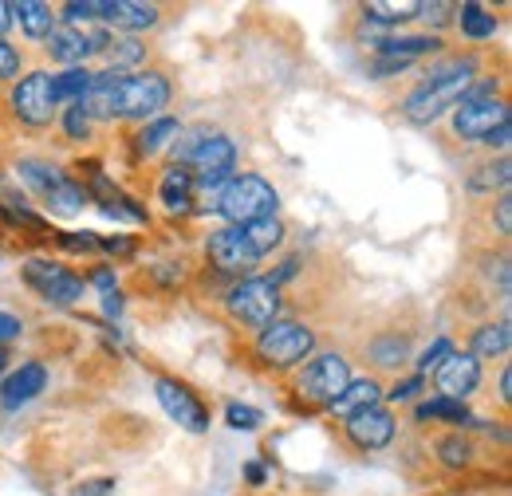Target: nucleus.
<instances>
[{"instance_id":"26","label":"nucleus","mask_w":512,"mask_h":496,"mask_svg":"<svg viewBox=\"0 0 512 496\" xmlns=\"http://www.w3.org/2000/svg\"><path fill=\"white\" fill-rule=\"evenodd\" d=\"M461 32L473 36V40H485V36L497 32V20L481 4H461Z\"/></svg>"},{"instance_id":"18","label":"nucleus","mask_w":512,"mask_h":496,"mask_svg":"<svg viewBox=\"0 0 512 496\" xmlns=\"http://www.w3.org/2000/svg\"><path fill=\"white\" fill-rule=\"evenodd\" d=\"M379 382H371V378H363V382H347V390L331 402V410L335 414H343V418H351V414H359V410H371L375 402H379Z\"/></svg>"},{"instance_id":"29","label":"nucleus","mask_w":512,"mask_h":496,"mask_svg":"<svg viewBox=\"0 0 512 496\" xmlns=\"http://www.w3.org/2000/svg\"><path fill=\"white\" fill-rule=\"evenodd\" d=\"M170 138H178V123H174V119H154V123L142 130L138 150H142V154H154V150H162Z\"/></svg>"},{"instance_id":"16","label":"nucleus","mask_w":512,"mask_h":496,"mask_svg":"<svg viewBox=\"0 0 512 496\" xmlns=\"http://www.w3.org/2000/svg\"><path fill=\"white\" fill-rule=\"evenodd\" d=\"M44 382H48V371H44L40 363H24L20 371L4 382V390H0L4 410H20V406H28L36 394H44Z\"/></svg>"},{"instance_id":"5","label":"nucleus","mask_w":512,"mask_h":496,"mask_svg":"<svg viewBox=\"0 0 512 496\" xmlns=\"http://www.w3.org/2000/svg\"><path fill=\"white\" fill-rule=\"evenodd\" d=\"M469 79H473V75H453V79L426 83L422 91H414V95L406 99V119H410V123H434L442 111H449L453 103H461Z\"/></svg>"},{"instance_id":"30","label":"nucleus","mask_w":512,"mask_h":496,"mask_svg":"<svg viewBox=\"0 0 512 496\" xmlns=\"http://www.w3.org/2000/svg\"><path fill=\"white\" fill-rule=\"evenodd\" d=\"M501 351H509V327L505 323L501 327H481L473 335V359L477 355H501Z\"/></svg>"},{"instance_id":"38","label":"nucleus","mask_w":512,"mask_h":496,"mask_svg":"<svg viewBox=\"0 0 512 496\" xmlns=\"http://www.w3.org/2000/svg\"><path fill=\"white\" fill-rule=\"evenodd\" d=\"M438 453H442L446 465H465V461H469V445H465L461 437H446V441L438 445Z\"/></svg>"},{"instance_id":"10","label":"nucleus","mask_w":512,"mask_h":496,"mask_svg":"<svg viewBox=\"0 0 512 496\" xmlns=\"http://www.w3.org/2000/svg\"><path fill=\"white\" fill-rule=\"evenodd\" d=\"M505 123H512L509 107L497 103V99H489V103H461L457 115H453V130H457L461 138H473V142H485L497 126H505Z\"/></svg>"},{"instance_id":"20","label":"nucleus","mask_w":512,"mask_h":496,"mask_svg":"<svg viewBox=\"0 0 512 496\" xmlns=\"http://www.w3.org/2000/svg\"><path fill=\"white\" fill-rule=\"evenodd\" d=\"M379 48H383V56L390 63H402V67H406V63L414 60V56L438 52L442 44H438V40H430V36H390V40H383Z\"/></svg>"},{"instance_id":"21","label":"nucleus","mask_w":512,"mask_h":496,"mask_svg":"<svg viewBox=\"0 0 512 496\" xmlns=\"http://www.w3.org/2000/svg\"><path fill=\"white\" fill-rule=\"evenodd\" d=\"M91 79L95 75L83 71V67H67L64 75H52V103H79L87 95Z\"/></svg>"},{"instance_id":"14","label":"nucleus","mask_w":512,"mask_h":496,"mask_svg":"<svg viewBox=\"0 0 512 496\" xmlns=\"http://www.w3.org/2000/svg\"><path fill=\"white\" fill-rule=\"evenodd\" d=\"M186 162L197 166V174H221V170H233L237 146H233L225 134H201V142L193 146Z\"/></svg>"},{"instance_id":"53","label":"nucleus","mask_w":512,"mask_h":496,"mask_svg":"<svg viewBox=\"0 0 512 496\" xmlns=\"http://www.w3.org/2000/svg\"><path fill=\"white\" fill-rule=\"evenodd\" d=\"M4 363H8V359H4V351H0V374H4Z\"/></svg>"},{"instance_id":"27","label":"nucleus","mask_w":512,"mask_h":496,"mask_svg":"<svg viewBox=\"0 0 512 496\" xmlns=\"http://www.w3.org/2000/svg\"><path fill=\"white\" fill-rule=\"evenodd\" d=\"M44 201L56 209V213H64V217H71V213H79L83 209V201H87V193L75 186V182H60V186L52 189V193H44Z\"/></svg>"},{"instance_id":"42","label":"nucleus","mask_w":512,"mask_h":496,"mask_svg":"<svg viewBox=\"0 0 512 496\" xmlns=\"http://www.w3.org/2000/svg\"><path fill=\"white\" fill-rule=\"evenodd\" d=\"M95 12H99V4H95V0H83V4H79V0H71V4L64 8L67 20H87V16H95Z\"/></svg>"},{"instance_id":"2","label":"nucleus","mask_w":512,"mask_h":496,"mask_svg":"<svg viewBox=\"0 0 512 496\" xmlns=\"http://www.w3.org/2000/svg\"><path fill=\"white\" fill-rule=\"evenodd\" d=\"M276 201H280L276 189L268 186L264 178L245 174V178H233L229 186L221 189L217 209H221V217H225L233 229H245V225H253V221H260V217H272Z\"/></svg>"},{"instance_id":"7","label":"nucleus","mask_w":512,"mask_h":496,"mask_svg":"<svg viewBox=\"0 0 512 496\" xmlns=\"http://www.w3.org/2000/svg\"><path fill=\"white\" fill-rule=\"evenodd\" d=\"M154 394H158V402H162V410L178 422V426H186L190 434H201V430H209V410L193 398L190 390L182 386V382H174V378H158V386H154Z\"/></svg>"},{"instance_id":"36","label":"nucleus","mask_w":512,"mask_h":496,"mask_svg":"<svg viewBox=\"0 0 512 496\" xmlns=\"http://www.w3.org/2000/svg\"><path fill=\"white\" fill-rule=\"evenodd\" d=\"M493 95H497V79H469L461 103H489Z\"/></svg>"},{"instance_id":"28","label":"nucleus","mask_w":512,"mask_h":496,"mask_svg":"<svg viewBox=\"0 0 512 496\" xmlns=\"http://www.w3.org/2000/svg\"><path fill=\"white\" fill-rule=\"evenodd\" d=\"M430 418H446V422H469V410H465V402H453V398H434V402L418 406V422H430Z\"/></svg>"},{"instance_id":"40","label":"nucleus","mask_w":512,"mask_h":496,"mask_svg":"<svg viewBox=\"0 0 512 496\" xmlns=\"http://www.w3.org/2000/svg\"><path fill=\"white\" fill-rule=\"evenodd\" d=\"M20 71V56H16V48L8 44V40H0V79H12Z\"/></svg>"},{"instance_id":"23","label":"nucleus","mask_w":512,"mask_h":496,"mask_svg":"<svg viewBox=\"0 0 512 496\" xmlns=\"http://www.w3.org/2000/svg\"><path fill=\"white\" fill-rule=\"evenodd\" d=\"M91 189L99 193V201H103V209H107L111 217H127V221H146V213H142V209H138V205L130 201L127 193H119V189L107 186V178H95V182H91Z\"/></svg>"},{"instance_id":"32","label":"nucleus","mask_w":512,"mask_h":496,"mask_svg":"<svg viewBox=\"0 0 512 496\" xmlns=\"http://www.w3.org/2000/svg\"><path fill=\"white\" fill-rule=\"evenodd\" d=\"M402 355H406V343L394 339V335H386V339L375 343V359H379V367H398Z\"/></svg>"},{"instance_id":"37","label":"nucleus","mask_w":512,"mask_h":496,"mask_svg":"<svg viewBox=\"0 0 512 496\" xmlns=\"http://www.w3.org/2000/svg\"><path fill=\"white\" fill-rule=\"evenodd\" d=\"M449 355H453V343H449V339H438V343H434V347H430V351L422 355V363H418V371H422V374H426V371H438V367L446 363Z\"/></svg>"},{"instance_id":"48","label":"nucleus","mask_w":512,"mask_h":496,"mask_svg":"<svg viewBox=\"0 0 512 496\" xmlns=\"http://www.w3.org/2000/svg\"><path fill=\"white\" fill-rule=\"evenodd\" d=\"M91 284L103 288V292H115V272H111V268H99V272L91 276Z\"/></svg>"},{"instance_id":"39","label":"nucleus","mask_w":512,"mask_h":496,"mask_svg":"<svg viewBox=\"0 0 512 496\" xmlns=\"http://www.w3.org/2000/svg\"><path fill=\"white\" fill-rule=\"evenodd\" d=\"M60 245H64L67 252H95L99 241H95V233H64Z\"/></svg>"},{"instance_id":"52","label":"nucleus","mask_w":512,"mask_h":496,"mask_svg":"<svg viewBox=\"0 0 512 496\" xmlns=\"http://www.w3.org/2000/svg\"><path fill=\"white\" fill-rule=\"evenodd\" d=\"M509 390H512V374L505 371L501 374V398H505V402H509Z\"/></svg>"},{"instance_id":"41","label":"nucleus","mask_w":512,"mask_h":496,"mask_svg":"<svg viewBox=\"0 0 512 496\" xmlns=\"http://www.w3.org/2000/svg\"><path fill=\"white\" fill-rule=\"evenodd\" d=\"M449 12H453L449 4H418V12H414V16H422L426 24H442Z\"/></svg>"},{"instance_id":"8","label":"nucleus","mask_w":512,"mask_h":496,"mask_svg":"<svg viewBox=\"0 0 512 496\" xmlns=\"http://www.w3.org/2000/svg\"><path fill=\"white\" fill-rule=\"evenodd\" d=\"M12 107H16V115L24 119V123L32 126H44L52 123V75H44V71H32L28 79H20L16 83V91H12Z\"/></svg>"},{"instance_id":"17","label":"nucleus","mask_w":512,"mask_h":496,"mask_svg":"<svg viewBox=\"0 0 512 496\" xmlns=\"http://www.w3.org/2000/svg\"><path fill=\"white\" fill-rule=\"evenodd\" d=\"M99 16H103V20H111L115 28H127V32L154 28V24H158V8H154V4H134V0H111V4H99Z\"/></svg>"},{"instance_id":"13","label":"nucleus","mask_w":512,"mask_h":496,"mask_svg":"<svg viewBox=\"0 0 512 496\" xmlns=\"http://www.w3.org/2000/svg\"><path fill=\"white\" fill-rule=\"evenodd\" d=\"M477 382H481V363H477L473 355H457V351H453L446 363L438 367V390H442V398L461 402L465 394L477 390Z\"/></svg>"},{"instance_id":"43","label":"nucleus","mask_w":512,"mask_h":496,"mask_svg":"<svg viewBox=\"0 0 512 496\" xmlns=\"http://www.w3.org/2000/svg\"><path fill=\"white\" fill-rule=\"evenodd\" d=\"M24 327H20V319L16 315H8V311H0V343H8V339H16Z\"/></svg>"},{"instance_id":"25","label":"nucleus","mask_w":512,"mask_h":496,"mask_svg":"<svg viewBox=\"0 0 512 496\" xmlns=\"http://www.w3.org/2000/svg\"><path fill=\"white\" fill-rule=\"evenodd\" d=\"M20 178H24L28 186L36 189V193H52V189L64 182V174H60L56 166H48V162H36V158L20 162Z\"/></svg>"},{"instance_id":"24","label":"nucleus","mask_w":512,"mask_h":496,"mask_svg":"<svg viewBox=\"0 0 512 496\" xmlns=\"http://www.w3.org/2000/svg\"><path fill=\"white\" fill-rule=\"evenodd\" d=\"M241 233H245V241H249V248H253L256 256L272 252V248L280 245V237H284V229H280L276 217H260V221H253V225H245Z\"/></svg>"},{"instance_id":"33","label":"nucleus","mask_w":512,"mask_h":496,"mask_svg":"<svg viewBox=\"0 0 512 496\" xmlns=\"http://www.w3.org/2000/svg\"><path fill=\"white\" fill-rule=\"evenodd\" d=\"M225 418H229V426H233V430H256V426H260V410L241 406V402H233V406L225 410Z\"/></svg>"},{"instance_id":"45","label":"nucleus","mask_w":512,"mask_h":496,"mask_svg":"<svg viewBox=\"0 0 512 496\" xmlns=\"http://www.w3.org/2000/svg\"><path fill=\"white\" fill-rule=\"evenodd\" d=\"M75 496H115V481H87Z\"/></svg>"},{"instance_id":"44","label":"nucleus","mask_w":512,"mask_h":496,"mask_svg":"<svg viewBox=\"0 0 512 496\" xmlns=\"http://www.w3.org/2000/svg\"><path fill=\"white\" fill-rule=\"evenodd\" d=\"M497 225H501L505 237L512 233V197H501V201H497Z\"/></svg>"},{"instance_id":"15","label":"nucleus","mask_w":512,"mask_h":496,"mask_svg":"<svg viewBox=\"0 0 512 496\" xmlns=\"http://www.w3.org/2000/svg\"><path fill=\"white\" fill-rule=\"evenodd\" d=\"M347 434L355 437L363 449H383L386 441L394 437V418L386 410H379V406L359 410V414L347 418Z\"/></svg>"},{"instance_id":"34","label":"nucleus","mask_w":512,"mask_h":496,"mask_svg":"<svg viewBox=\"0 0 512 496\" xmlns=\"http://www.w3.org/2000/svg\"><path fill=\"white\" fill-rule=\"evenodd\" d=\"M111 48V63L115 67H130V63L142 60V44L138 40H115V44H107Z\"/></svg>"},{"instance_id":"35","label":"nucleus","mask_w":512,"mask_h":496,"mask_svg":"<svg viewBox=\"0 0 512 496\" xmlns=\"http://www.w3.org/2000/svg\"><path fill=\"white\" fill-rule=\"evenodd\" d=\"M64 126H67V134L71 138H87V130H91V115L79 107V103H71L64 111Z\"/></svg>"},{"instance_id":"1","label":"nucleus","mask_w":512,"mask_h":496,"mask_svg":"<svg viewBox=\"0 0 512 496\" xmlns=\"http://www.w3.org/2000/svg\"><path fill=\"white\" fill-rule=\"evenodd\" d=\"M170 103V83L158 71L146 75H95L79 107L95 119H154Z\"/></svg>"},{"instance_id":"19","label":"nucleus","mask_w":512,"mask_h":496,"mask_svg":"<svg viewBox=\"0 0 512 496\" xmlns=\"http://www.w3.org/2000/svg\"><path fill=\"white\" fill-rule=\"evenodd\" d=\"M162 205L166 209H174V213H186L193 205V174H186L182 166H174V170H166V178H162Z\"/></svg>"},{"instance_id":"3","label":"nucleus","mask_w":512,"mask_h":496,"mask_svg":"<svg viewBox=\"0 0 512 496\" xmlns=\"http://www.w3.org/2000/svg\"><path fill=\"white\" fill-rule=\"evenodd\" d=\"M312 347H316V335H312L304 323H292V319L268 323V327L260 331V343H256V351H260L268 363H276V367L300 363L304 355H312Z\"/></svg>"},{"instance_id":"50","label":"nucleus","mask_w":512,"mask_h":496,"mask_svg":"<svg viewBox=\"0 0 512 496\" xmlns=\"http://www.w3.org/2000/svg\"><path fill=\"white\" fill-rule=\"evenodd\" d=\"M8 28H12V4H4V0H0V36H4Z\"/></svg>"},{"instance_id":"9","label":"nucleus","mask_w":512,"mask_h":496,"mask_svg":"<svg viewBox=\"0 0 512 496\" xmlns=\"http://www.w3.org/2000/svg\"><path fill=\"white\" fill-rule=\"evenodd\" d=\"M347 382H351V374H347V363L339 359V355H320L316 363H308V371H304V394L308 398H316V402H335L343 390H347Z\"/></svg>"},{"instance_id":"46","label":"nucleus","mask_w":512,"mask_h":496,"mask_svg":"<svg viewBox=\"0 0 512 496\" xmlns=\"http://www.w3.org/2000/svg\"><path fill=\"white\" fill-rule=\"evenodd\" d=\"M418 386H422V378H406V382H398V386H394V394H390V398H394V402L414 398V394H418Z\"/></svg>"},{"instance_id":"31","label":"nucleus","mask_w":512,"mask_h":496,"mask_svg":"<svg viewBox=\"0 0 512 496\" xmlns=\"http://www.w3.org/2000/svg\"><path fill=\"white\" fill-rule=\"evenodd\" d=\"M367 12L379 20V24H394V20H410L418 12V4H367Z\"/></svg>"},{"instance_id":"49","label":"nucleus","mask_w":512,"mask_h":496,"mask_svg":"<svg viewBox=\"0 0 512 496\" xmlns=\"http://www.w3.org/2000/svg\"><path fill=\"white\" fill-rule=\"evenodd\" d=\"M103 311H107V315H119V311H123V296H119V292H107V296H103Z\"/></svg>"},{"instance_id":"11","label":"nucleus","mask_w":512,"mask_h":496,"mask_svg":"<svg viewBox=\"0 0 512 496\" xmlns=\"http://www.w3.org/2000/svg\"><path fill=\"white\" fill-rule=\"evenodd\" d=\"M107 44H111V40H107L103 32L75 28V24L52 28V36H48V52H52V60H60V63H83V56H91V52H99V48H107Z\"/></svg>"},{"instance_id":"6","label":"nucleus","mask_w":512,"mask_h":496,"mask_svg":"<svg viewBox=\"0 0 512 496\" xmlns=\"http://www.w3.org/2000/svg\"><path fill=\"white\" fill-rule=\"evenodd\" d=\"M24 280H28L44 300H52V304H64L67 308V304H79V300H83V280L71 276L60 264L28 260V264H24Z\"/></svg>"},{"instance_id":"47","label":"nucleus","mask_w":512,"mask_h":496,"mask_svg":"<svg viewBox=\"0 0 512 496\" xmlns=\"http://www.w3.org/2000/svg\"><path fill=\"white\" fill-rule=\"evenodd\" d=\"M509 138H512V123H505V126H497V130L485 138V146H497V150H505V146H509Z\"/></svg>"},{"instance_id":"22","label":"nucleus","mask_w":512,"mask_h":496,"mask_svg":"<svg viewBox=\"0 0 512 496\" xmlns=\"http://www.w3.org/2000/svg\"><path fill=\"white\" fill-rule=\"evenodd\" d=\"M12 12H16V20H20V28L28 32V36H52V8L48 4H40V0H20V4H12Z\"/></svg>"},{"instance_id":"4","label":"nucleus","mask_w":512,"mask_h":496,"mask_svg":"<svg viewBox=\"0 0 512 496\" xmlns=\"http://www.w3.org/2000/svg\"><path fill=\"white\" fill-rule=\"evenodd\" d=\"M229 311L253 327H268L276 323V311H280V292L272 280H245L229 292Z\"/></svg>"},{"instance_id":"51","label":"nucleus","mask_w":512,"mask_h":496,"mask_svg":"<svg viewBox=\"0 0 512 496\" xmlns=\"http://www.w3.org/2000/svg\"><path fill=\"white\" fill-rule=\"evenodd\" d=\"M99 245L111 248V252H130V241H119V237H115V241H99Z\"/></svg>"},{"instance_id":"12","label":"nucleus","mask_w":512,"mask_h":496,"mask_svg":"<svg viewBox=\"0 0 512 496\" xmlns=\"http://www.w3.org/2000/svg\"><path fill=\"white\" fill-rule=\"evenodd\" d=\"M209 260L221 268V272H249L256 264V252L249 248L241 229H217L209 233Z\"/></svg>"}]
</instances>
